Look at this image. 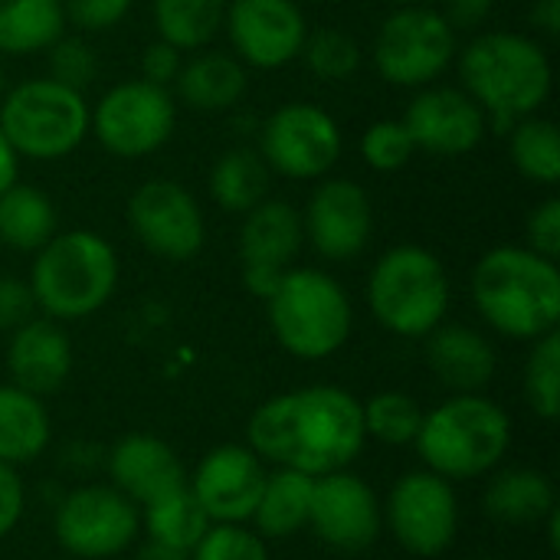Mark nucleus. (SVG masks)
Masks as SVG:
<instances>
[{"instance_id":"15","label":"nucleus","mask_w":560,"mask_h":560,"mask_svg":"<svg viewBox=\"0 0 560 560\" xmlns=\"http://www.w3.org/2000/svg\"><path fill=\"white\" fill-rule=\"evenodd\" d=\"M308 532L338 555H361L384 532L381 495L351 469L325 472L312 482Z\"/></svg>"},{"instance_id":"26","label":"nucleus","mask_w":560,"mask_h":560,"mask_svg":"<svg viewBox=\"0 0 560 560\" xmlns=\"http://www.w3.org/2000/svg\"><path fill=\"white\" fill-rule=\"evenodd\" d=\"M52 440V420L43 407V397L0 384V463L3 466H30L36 463Z\"/></svg>"},{"instance_id":"30","label":"nucleus","mask_w":560,"mask_h":560,"mask_svg":"<svg viewBox=\"0 0 560 560\" xmlns=\"http://www.w3.org/2000/svg\"><path fill=\"white\" fill-rule=\"evenodd\" d=\"M66 33L59 0H0V56L46 52Z\"/></svg>"},{"instance_id":"16","label":"nucleus","mask_w":560,"mask_h":560,"mask_svg":"<svg viewBox=\"0 0 560 560\" xmlns=\"http://www.w3.org/2000/svg\"><path fill=\"white\" fill-rule=\"evenodd\" d=\"M223 30L243 66L282 69L302 56L308 20L295 0H226Z\"/></svg>"},{"instance_id":"14","label":"nucleus","mask_w":560,"mask_h":560,"mask_svg":"<svg viewBox=\"0 0 560 560\" xmlns=\"http://www.w3.org/2000/svg\"><path fill=\"white\" fill-rule=\"evenodd\" d=\"M128 230L158 259L187 262L207 243V220L197 197L167 177H151L128 197Z\"/></svg>"},{"instance_id":"17","label":"nucleus","mask_w":560,"mask_h":560,"mask_svg":"<svg viewBox=\"0 0 560 560\" xmlns=\"http://www.w3.org/2000/svg\"><path fill=\"white\" fill-rule=\"evenodd\" d=\"M302 243L305 233L299 207L279 197H266L262 203H256L249 213H243V226L236 236L243 285L266 302L276 282L292 269Z\"/></svg>"},{"instance_id":"10","label":"nucleus","mask_w":560,"mask_h":560,"mask_svg":"<svg viewBox=\"0 0 560 560\" xmlns=\"http://www.w3.org/2000/svg\"><path fill=\"white\" fill-rule=\"evenodd\" d=\"M52 538L79 560L118 558L141 538V509L112 482H85L59 499Z\"/></svg>"},{"instance_id":"50","label":"nucleus","mask_w":560,"mask_h":560,"mask_svg":"<svg viewBox=\"0 0 560 560\" xmlns=\"http://www.w3.org/2000/svg\"><path fill=\"white\" fill-rule=\"evenodd\" d=\"M397 7H417V3H430V0H394Z\"/></svg>"},{"instance_id":"46","label":"nucleus","mask_w":560,"mask_h":560,"mask_svg":"<svg viewBox=\"0 0 560 560\" xmlns=\"http://www.w3.org/2000/svg\"><path fill=\"white\" fill-rule=\"evenodd\" d=\"M532 26L545 36L560 33V0H535L532 3Z\"/></svg>"},{"instance_id":"21","label":"nucleus","mask_w":560,"mask_h":560,"mask_svg":"<svg viewBox=\"0 0 560 560\" xmlns=\"http://www.w3.org/2000/svg\"><path fill=\"white\" fill-rule=\"evenodd\" d=\"M72 361L75 358L66 328L46 315H33L26 325L10 331L3 354L10 384L36 397L62 390L72 374Z\"/></svg>"},{"instance_id":"49","label":"nucleus","mask_w":560,"mask_h":560,"mask_svg":"<svg viewBox=\"0 0 560 560\" xmlns=\"http://www.w3.org/2000/svg\"><path fill=\"white\" fill-rule=\"evenodd\" d=\"M7 89H10V85H7V72H3V62H0V98H3Z\"/></svg>"},{"instance_id":"42","label":"nucleus","mask_w":560,"mask_h":560,"mask_svg":"<svg viewBox=\"0 0 560 560\" xmlns=\"http://www.w3.org/2000/svg\"><path fill=\"white\" fill-rule=\"evenodd\" d=\"M33 315H36V299L30 292V282L16 276H0V335L16 331Z\"/></svg>"},{"instance_id":"41","label":"nucleus","mask_w":560,"mask_h":560,"mask_svg":"<svg viewBox=\"0 0 560 560\" xmlns=\"http://www.w3.org/2000/svg\"><path fill=\"white\" fill-rule=\"evenodd\" d=\"M525 246L535 249L538 256H548L558 262L560 256V200L558 197H548L541 200L528 220H525Z\"/></svg>"},{"instance_id":"39","label":"nucleus","mask_w":560,"mask_h":560,"mask_svg":"<svg viewBox=\"0 0 560 560\" xmlns=\"http://www.w3.org/2000/svg\"><path fill=\"white\" fill-rule=\"evenodd\" d=\"M190 560H272L269 541H262L249 525H210L207 535L190 551Z\"/></svg>"},{"instance_id":"11","label":"nucleus","mask_w":560,"mask_h":560,"mask_svg":"<svg viewBox=\"0 0 560 560\" xmlns=\"http://www.w3.org/2000/svg\"><path fill=\"white\" fill-rule=\"evenodd\" d=\"M177 125V102L171 89L144 79H125L112 85L95 108H89V131L95 141L125 161L154 154L164 148Z\"/></svg>"},{"instance_id":"44","label":"nucleus","mask_w":560,"mask_h":560,"mask_svg":"<svg viewBox=\"0 0 560 560\" xmlns=\"http://www.w3.org/2000/svg\"><path fill=\"white\" fill-rule=\"evenodd\" d=\"M26 512V489L23 479L13 466L0 463V541L13 535V528L20 525Z\"/></svg>"},{"instance_id":"36","label":"nucleus","mask_w":560,"mask_h":560,"mask_svg":"<svg viewBox=\"0 0 560 560\" xmlns=\"http://www.w3.org/2000/svg\"><path fill=\"white\" fill-rule=\"evenodd\" d=\"M302 59L312 75H318L325 82H345L361 66V46L351 33H345L338 26H322V30H308Z\"/></svg>"},{"instance_id":"25","label":"nucleus","mask_w":560,"mask_h":560,"mask_svg":"<svg viewBox=\"0 0 560 560\" xmlns=\"http://www.w3.org/2000/svg\"><path fill=\"white\" fill-rule=\"evenodd\" d=\"M489 486L482 492V512L505 528L541 525L558 509V492L548 472L532 466H509L489 472Z\"/></svg>"},{"instance_id":"40","label":"nucleus","mask_w":560,"mask_h":560,"mask_svg":"<svg viewBox=\"0 0 560 560\" xmlns=\"http://www.w3.org/2000/svg\"><path fill=\"white\" fill-rule=\"evenodd\" d=\"M59 3H62L66 26H75L79 33H105L118 26L131 10V0H59Z\"/></svg>"},{"instance_id":"43","label":"nucleus","mask_w":560,"mask_h":560,"mask_svg":"<svg viewBox=\"0 0 560 560\" xmlns=\"http://www.w3.org/2000/svg\"><path fill=\"white\" fill-rule=\"evenodd\" d=\"M180 66H184V52L174 49L164 39H154L141 52V75L138 79H144L151 85H161V89H171L174 79H177V72H180Z\"/></svg>"},{"instance_id":"32","label":"nucleus","mask_w":560,"mask_h":560,"mask_svg":"<svg viewBox=\"0 0 560 560\" xmlns=\"http://www.w3.org/2000/svg\"><path fill=\"white\" fill-rule=\"evenodd\" d=\"M210 518L200 509V502L190 495L187 486L141 505V532L151 541H161L167 548H177L184 555H190L197 548V541L207 535Z\"/></svg>"},{"instance_id":"48","label":"nucleus","mask_w":560,"mask_h":560,"mask_svg":"<svg viewBox=\"0 0 560 560\" xmlns=\"http://www.w3.org/2000/svg\"><path fill=\"white\" fill-rule=\"evenodd\" d=\"M138 560H190V555H184V551H177V548H167V545H161V541L144 538L141 548H138Z\"/></svg>"},{"instance_id":"28","label":"nucleus","mask_w":560,"mask_h":560,"mask_svg":"<svg viewBox=\"0 0 560 560\" xmlns=\"http://www.w3.org/2000/svg\"><path fill=\"white\" fill-rule=\"evenodd\" d=\"M269 177H272V171L262 161V154L256 148L236 144V148H226L213 161L207 187H210L213 203L223 213L243 217L269 197Z\"/></svg>"},{"instance_id":"18","label":"nucleus","mask_w":560,"mask_h":560,"mask_svg":"<svg viewBox=\"0 0 560 560\" xmlns=\"http://www.w3.org/2000/svg\"><path fill=\"white\" fill-rule=\"evenodd\" d=\"M302 233L328 262L358 259L374 233V207L368 190L348 177H322L302 210Z\"/></svg>"},{"instance_id":"31","label":"nucleus","mask_w":560,"mask_h":560,"mask_svg":"<svg viewBox=\"0 0 560 560\" xmlns=\"http://www.w3.org/2000/svg\"><path fill=\"white\" fill-rule=\"evenodd\" d=\"M158 39L180 52L207 49L223 30L226 0H154L151 3Z\"/></svg>"},{"instance_id":"24","label":"nucleus","mask_w":560,"mask_h":560,"mask_svg":"<svg viewBox=\"0 0 560 560\" xmlns=\"http://www.w3.org/2000/svg\"><path fill=\"white\" fill-rule=\"evenodd\" d=\"M171 89L187 108L213 115V112H230L243 102L249 89V75L233 52L197 49L184 59Z\"/></svg>"},{"instance_id":"37","label":"nucleus","mask_w":560,"mask_h":560,"mask_svg":"<svg viewBox=\"0 0 560 560\" xmlns=\"http://www.w3.org/2000/svg\"><path fill=\"white\" fill-rule=\"evenodd\" d=\"M413 154H417V144L400 118L374 121L361 135V158L371 171L394 174V171L407 167L413 161Z\"/></svg>"},{"instance_id":"20","label":"nucleus","mask_w":560,"mask_h":560,"mask_svg":"<svg viewBox=\"0 0 560 560\" xmlns=\"http://www.w3.org/2000/svg\"><path fill=\"white\" fill-rule=\"evenodd\" d=\"M417 151L436 158H463L476 151L489 131L486 112L463 85H423L400 118Z\"/></svg>"},{"instance_id":"19","label":"nucleus","mask_w":560,"mask_h":560,"mask_svg":"<svg viewBox=\"0 0 560 560\" xmlns=\"http://www.w3.org/2000/svg\"><path fill=\"white\" fill-rule=\"evenodd\" d=\"M269 466L246 443L213 446L187 476L190 495L207 512L210 525H249Z\"/></svg>"},{"instance_id":"13","label":"nucleus","mask_w":560,"mask_h":560,"mask_svg":"<svg viewBox=\"0 0 560 560\" xmlns=\"http://www.w3.org/2000/svg\"><path fill=\"white\" fill-rule=\"evenodd\" d=\"M269 171L292 180H322L341 158V128L315 102H285L259 128Z\"/></svg>"},{"instance_id":"8","label":"nucleus","mask_w":560,"mask_h":560,"mask_svg":"<svg viewBox=\"0 0 560 560\" xmlns=\"http://www.w3.org/2000/svg\"><path fill=\"white\" fill-rule=\"evenodd\" d=\"M0 135L30 161L69 158L89 138V102L49 75L23 79L0 98Z\"/></svg>"},{"instance_id":"12","label":"nucleus","mask_w":560,"mask_h":560,"mask_svg":"<svg viewBox=\"0 0 560 560\" xmlns=\"http://www.w3.org/2000/svg\"><path fill=\"white\" fill-rule=\"evenodd\" d=\"M384 509V528L413 558H440L453 548L459 535V495L456 486L430 469L404 472L390 492Z\"/></svg>"},{"instance_id":"35","label":"nucleus","mask_w":560,"mask_h":560,"mask_svg":"<svg viewBox=\"0 0 560 560\" xmlns=\"http://www.w3.org/2000/svg\"><path fill=\"white\" fill-rule=\"evenodd\" d=\"M522 394L528 410L538 420H558L560 417V335L551 331L538 341H532V351L525 358L522 371Z\"/></svg>"},{"instance_id":"38","label":"nucleus","mask_w":560,"mask_h":560,"mask_svg":"<svg viewBox=\"0 0 560 560\" xmlns=\"http://www.w3.org/2000/svg\"><path fill=\"white\" fill-rule=\"evenodd\" d=\"M46 69H49L46 75L56 79L59 85L85 92L98 79V56H95V49H92V43L85 36L62 33L46 49Z\"/></svg>"},{"instance_id":"23","label":"nucleus","mask_w":560,"mask_h":560,"mask_svg":"<svg viewBox=\"0 0 560 560\" xmlns=\"http://www.w3.org/2000/svg\"><path fill=\"white\" fill-rule=\"evenodd\" d=\"M427 368L450 394H486L495 381V345L472 325L443 322L427 338Z\"/></svg>"},{"instance_id":"27","label":"nucleus","mask_w":560,"mask_h":560,"mask_svg":"<svg viewBox=\"0 0 560 560\" xmlns=\"http://www.w3.org/2000/svg\"><path fill=\"white\" fill-rule=\"evenodd\" d=\"M312 476L295 469H269L259 502L253 509V532L262 541H289L308 528V505H312Z\"/></svg>"},{"instance_id":"22","label":"nucleus","mask_w":560,"mask_h":560,"mask_svg":"<svg viewBox=\"0 0 560 560\" xmlns=\"http://www.w3.org/2000/svg\"><path fill=\"white\" fill-rule=\"evenodd\" d=\"M108 482L138 509L187 486V469L174 446L154 433H128L105 456Z\"/></svg>"},{"instance_id":"6","label":"nucleus","mask_w":560,"mask_h":560,"mask_svg":"<svg viewBox=\"0 0 560 560\" xmlns=\"http://www.w3.org/2000/svg\"><path fill=\"white\" fill-rule=\"evenodd\" d=\"M269 328L282 351L299 361L338 354L354 331V308L345 285L325 269L292 266L266 299Z\"/></svg>"},{"instance_id":"9","label":"nucleus","mask_w":560,"mask_h":560,"mask_svg":"<svg viewBox=\"0 0 560 560\" xmlns=\"http://www.w3.org/2000/svg\"><path fill=\"white\" fill-rule=\"evenodd\" d=\"M456 52H459L456 30L430 3L397 7L377 26L374 49H371L381 79L400 89L433 85L456 62Z\"/></svg>"},{"instance_id":"2","label":"nucleus","mask_w":560,"mask_h":560,"mask_svg":"<svg viewBox=\"0 0 560 560\" xmlns=\"http://www.w3.org/2000/svg\"><path fill=\"white\" fill-rule=\"evenodd\" d=\"M482 322L512 341H538L560 325V269L528 246H495L469 279Z\"/></svg>"},{"instance_id":"29","label":"nucleus","mask_w":560,"mask_h":560,"mask_svg":"<svg viewBox=\"0 0 560 560\" xmlns=\"http://www.w3.org/2000/svg\"><path fill=\"white\" fill-rule=\"evenodd\" d=\"M56 233H59V217L43 190L16 180L0 194V243L7 249L36 253Z\"/></svg>"},{"instance_id":"7","label":"nucleus","mask_w":560,"mask_h":560,"mask_svg":"<svg viewBox=\"0 0 560 560\" xmlns=\"http://www.w3.org/2000/svg\"><path fill=\"white\" fill-rule=\"evenodd\" d=\"M450 299L443 259L417 243L387 249L368 276V308L397 338H427L446 322Z\"/></svg>"},{"instance_id":"1","label":"nucleus","mask_w":560,"mask_h":560,"mask_svg":"<svg viewBox=\"0 0 560 560\" xmlns=\"http://www.w3.org/2000/svg\"><path fill=\"white\" fill-rule=\"evenodd\" d=\"M361 400L335 384H308L262 400L246 423V446L276 469H295L312 479L364 453Z\"/></svg>"},{"instance_id":"3","label":"nucleus","mask_w":560,"mask_h":560,"mask_svg":"<svg viewBox=\"0 0 560 560\" xmlns=\"http://www.w3.org/2000/svg\"><path fill=\"white\" fill-rule=\"evenodd\" d=\"M456 59L463 89L499 135H509L515 121L538 115L555 85V69L545 46L525 33L489 30L456 52Z\"/></svg>"},{"instance_id":"5","label":"nucleus","mask_w":560,"mask_h":560,"mask_svg":"<svg viewBox=\"0 0 560 560\" xmlns=\"http://www.w3.org/2000/svg\"><path fill=\"white\" fill-rule=\"evenodd\" d=\"M118 253L102 233L66 230L33 253L26 282L36 312L66 325L102 312L118 289Z\"/></svg>"},{"instance_id":"45","label":"nucleus","mask_w":560,"mask_h":560,"mask_svg":"<svg viewBox=\"0 0 560 560\" xmlns=\"http://www.w3.org/2000/svg\"><path fill=\"white\" fill-rule=\"evenodd\" d=\"M492 7L495 0H443L440 13L459 33V30H479L492 16Z\"/></svg>"},{"instance_id":"4","label":"nucleus","mask_w":560,"mask_h":560,"mask_svg":"<svg viewBox=\"0 0 560 560\" xmlns=\"http://www.w3.org/2000/svg\"><path fill=\"white\" fill-rule=\"evenodd\" d=\"M413 450L423 469L446 482H472L505 463L512 450V417L486 394H450L423 413Z\"/></svg>"},{"instance_id":"34","label":"nucleus","mask_w":560,"mask_h":560,"mask_svg":"<svg viewBox=\"0 0 560 560\" xmlns=\"http://www.w3.org/2000/svg\"><path fill=\"white\" fill-rule=\"evenodd\" d=\"M361 413L368 440H377L384 446H413L427 410L417 397L404 390H381L371 400H361Z\"/></svg>"},{"instance_id":"47","label":"nucleus","mask_w":560,"mask_h":560,"mask_svg":"<svg viewBox=\"0 0 560 560\" xmlns=\"http://www.w3.org/2000/svg\"><path fill=\"white\" fill-rule=\"evenodd\" d=\"M16 177H20V158H16V151L7 144V138L0 135V194H3L10 184H16Z\"/></svg>"},{"instance_id":"33","label":"nucleus","mask_w":560,"mask_h":560,"mask_svg":"<svg viewBox=\"0 0 560 560\" xmlns=\"http://www.w3.org/2000/svg\"><path fill=\"white\" fill-rule=\"evenodd\" d=\"M509 154L525 180L545 187H555L560 180V135L551 118L528 115L515 121L509 128Z\"/></svg>"}]
</instances>
